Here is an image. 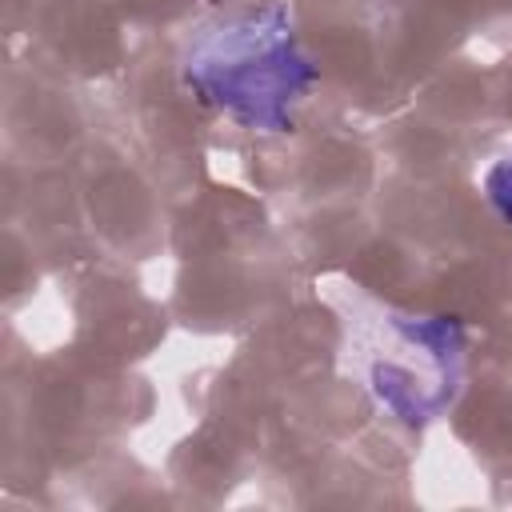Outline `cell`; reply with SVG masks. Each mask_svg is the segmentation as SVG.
Returning <instances> with one entry per match:
<instances>
[{"instance_id":"cell-2","label":"cell","mask_w":512,"mask_h":512,"mask_svg":"<svg viewBox=\"0 0 512 512\" xmlns=\"http://www.w3.org/2000/svg\"><path fill=\"white\" fill-rule=\"evenodd\" d=\"M344 328L348 364L380 416L404 428H424L460 400L468 380L464 320L352 300Z\"/></svg>"},{"instance_id":"cell-3","label":"cell","mask_w":512,"mask_h":512,"mask_svg":"<svg viewBox=\"0 0 512 512\" xmlns=\"http://www.w3.org/2000/svg\"><path fill=\"white\" fill-rule=\"evenodd\" d=\"M484 200H488V208L504 224H512V152H504L500 160L488 164V172H484Z\"/></svg>"},{"instance_id":"cell-1","label":"cell","mask_w":512,"mask_h":512,"mask_svg":"<svg viewBox=\"0 0 512 512\" xmlns=\"http://www.w3.org/2000/svg\"><path fill=\"white\" fill-rule=\"evenodd\" d=\"M184 88L248 132H292L296 108L320 80L288 4H244L192 28L180 48Z\"/></svg>"}]
</instances>
